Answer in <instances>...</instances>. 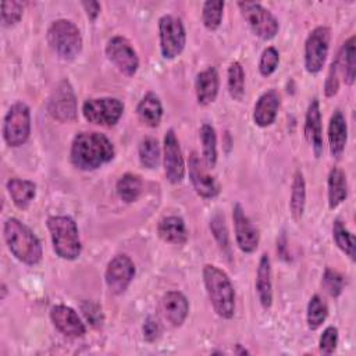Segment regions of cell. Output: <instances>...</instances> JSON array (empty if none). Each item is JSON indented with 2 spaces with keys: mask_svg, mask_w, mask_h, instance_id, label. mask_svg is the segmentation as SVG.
I'll return each instance as SVG.
<instances>
[{
  "mask_svg": "<svg viewBox=\"0 0 356 356\" xmlns=\"http://www.w3.org/2000/svg\"><path fill=\"white\" fill-rule=\"evenodd\" d=\"M47 110L50 115L60 122H71L76 118V99L71 83L64 79L53 90Z\"/></svg>",
  "mask_w": 356,
  "mask_h": 356,
  "instance_id": "11",
  "label": "cell"
},
{
  "mask_svg": "<svg viewBox=\"0 0 356 356\" xmlns=\"http://www.w3.org/2000/svg\"><path fill=\"white\" fill-rule=\"evenodd\" d=\"M356 39L355 36H350L341 47L337 58L334 60L338 74L342 75L346 85H353L355 76H356Z\"/></svg>",
  "mask_w": 356,
  "mask_h": 356,
  "instance_id": "23",
  "label": "cell"
},
{
  "mask_svg": "<svg viewBox=\"0 0 356 356\" xmlns=\"http://www.w3.org/2000/svg\"><path fill=\"white\" fill-rule=\"evenodd\" d=\"M161 309L168 320V323L172 327H179L185 321L188 312H189V303L186 296L182 292L178 291H170L164 293L161 299Z\"/></svg>",
  "mask_w": 356,
  "mask_h": 356,
  "instance_id": "19",
  "label": "cell"
},
{
  "mask_svg": "<svg viewBox=\"0 0 356 356\" xmlns=\"http://www.w3.org/2000/svg\"><path fill=\"white\" fill-rule=\"evenodd\" d=\"M122 113L124 104L115 97L89 99L82 104V114L85 120L102 127L115 125Z\"/></svg>",
  "mask_w": 356,
  "mask_h": 356,
  "instance_id": "8",
  "label": "cell"
},
{
  "mask_svg": "<svg viewBox=\"0 0 356 356\" xmlns=\"http://www.w3.org/2000/svg\"><path fill=\"white\" fill-rule=\"evenodd\" d=\"M346 140H348L346 120L339 110H335L328 124V143H330V153L332 157L338 159L343 153Z\"/></svg>",
  "mask_w": 356,
  "mask_h": 356,
  "instance_id": "21",
  "label": "cell"
},
{
  "mask_svg": "<svg viewBox=\"0 0 356 356\" xmlns=\"http://www.w3.org/2000/svg\"><path fill=\"white\" fill-rule=\"evenodd\" d=\"M196 99L202 106L213 103L218 93V74L214 67H209L197 74L196 82Z\"/></svg>",
  "mask_w": 356,
  "mask_h": 356,
  "instance_id": "22",
  "label": "cell"
},
{
  "mask_svg": "<svg viewBox=\"0 0 356 356\" xmlns=\"http://www.w3.org/2000/svg\"><path fill=\"white\" fill-rule=\"evenodd\" d=\"M160 50L164 58L172 60L179 56L186 43L184 24L174 15H163L159 19Z\"/></svg>",
  "mask_w": 356,
  "mask_h": 356,
  "instance_id": "7",
  "label": "cell"
},
{
  "mask_svg": "<svg viewBox=\"0 0 356 356\" xmlns=\"http://www.w3.org/2000/svg\"><path fill=\"white\" fill-rule=\"evenodd\" d=\"M224 11V1L221 0H209L203 4L202 19L203 25L209 31H216L221 25Z\"/></svg>",
  "mask_w": 356,
  "mask_h": 356,
  "instance_id": "36",
  "label": "cell"
},
{
  "mask_svg": "<svg viewBox=\"0 0 356 356\" xmlns=\"http://www.w3.org/2000/svg\"><path fill=\"white\" fill-rule=\"evenodd\" d=\"M50 47L64 60H74L82 50V36L76 25L68 19H56L47 29Z\"/></svg>",
  "mask_w": 356,
  "mask_h": 356,
  "instance_id": "5",
  "label": "cell"
},
{
  "mask_svg": "<svg viewBox=\"0 0 356 356\" xmlns=\"http://www.w3.org/2000/svg\"><path fill=\"white\" fill-rule=\"evenodd\" d=\"M306 203V184L303 174L300 171L295 172L293 181H292V189H291V199H289V209L292 217L298 221L303 216Z\"/></svg>",
  "mask_w": 356,
  "mask_h": 356,
  "instance_id": "29",
  "label": "cell"
},
{
  "mask_svg": "<svg viewBox=\"0 0 356 356\" xmlns=\"http://www.w3.org/2000/svg\"><path fill=\"white\" fill-rule=\"evenodd\" d=\"M328 316V307L320 295H313L307 305V327L314 331L318 330Z\"/></svg>",
  "mask_w": 356,
  "mask_h": 356,
  "instance_id": "32",
  "label": "cell"
},
{
  "mask_svg": "<svg viewBox=\"0 0 356 356\" xmlns=\"http://www.w3.org/2000/svg\"><path fill=\"white\" fill-rule=\"evenodd\" d=\"M31 134V111L29 107L22 103H14L3 122V136L8 146L18 147L24 145Z\"/></svg>",
  "mask_w": 356,
  "mask_h": 356,
  "instance_id": "6",
  "label": "cell"
},
{
  "mask_svg": "<svg viewBox=\"0 0 356 356\" xmlns=\"http://www.w3.org/2000/svg\"><path fill=\"white\" fill-rule=\"evenodd\" d=\"M203 160L209 168H213L217 163V135L214 128L210 124H203L199 131Z\"/></svg>",
  "mask_w": 356,
  "mask_h": 356,
  "instance_id": "30",
  "label": "cell"
},
{
  "mask_svg": "<svg viewBox=\"0 0 356 356\" xmlns=\"http://www.w3.org/2000/svg\"><path fill=\"white\" fill-rule=\"evenodd\" d=\"M203 281L214 312L222 318H231L235 312V291L229 277L217 266L206 264Z\"/></svg>",
  "mask_w": 356,
  "mask_h": 356,
  "instance_id": "3",
  "label": "cell"
},
{
  "mask_svg": "<svg viewBox=\"0 0 356 356\" xmlns=\"http://www.w3.org/2000/svg\"><path fill=\"white\" fill-rule=\"evenodd\" d=\"M238 7L254 32L256 36H259L263 40L273 39L280 29L277 18L261 4L259 3H250V1H239Z\"/></svg>",
  "mask_w": 356,
  "mask_h": 356,
  "instance_id": "9",
  "label": "cell"
},
{
  "mask_svg": "<svg viewBox=\"0 0 356 356\" xmlns=\"http://www.w3.org/2000/svg\"><path fill=\"white\" fill-rule=\"evenodd\" d=\"M135 275V264L127 254L114 256L106 268L104 280L111 293L120 295L125 292Z\"/></svg>",
  "mask_w": 356,
  "mask_h": 356,
  "instance_id": "13",
  "label": "cell"
},
{
  "mask_svg": "<svg viewBox=\"0 0 356 356\" xmlns=\"http://www.w3.org/2000/svg\"><path fill=\"white\" fill-rule=\"evenodd\" d=\"M323 286L331 296L337 298L343 289V277L339 273L327 268L323 275Z\"/></svg>",
  "mask_w": 356,
  "mask_h": 356,
  "instance_id": "40",
  "label": "cell"
},
{
  "mask_svg": "<svg viewBox=\"0 0 356 356\" xmlns=\"http://www.w3.org/2000/svg\"><path fill=\"white\" fill-rule=\"evenodd\" d=\"M139 120L147 127H157L163 117V106L159 96L153 92L146 93L136 107Z\"/></svg>",
  "mask_w": 356,
  "mask_h": 356,
  "instance_id": "27",
  "label": "cell"
},
{
  "mask_svg": "<svg viewBox=\"0 0 356 356\" xmlns=\"http://www.w3.org/2000/svg\"><path fill=\"white\" fill-rule=\"evenodd\" d=\"M337 343H338V330L335 327L330 325L323 331V334L320 337V341H318L320 352H323L325 355H331L335 350Z\"/></svg>",
  "mask_w": 356,
  "mask_h": 356,
  "instance_id": "41",
  "label": "cell"
},
{
  "mask_svg": "<svg viewBox=\"0 0 356 356\" xmlns=\"http://www.w3.org/2000/svg\"><path fill=\"white\" fill-rule=\"evenodd\" d=\"M107 58L127 76L135 75L139 67V58L131 43L122 36L111 38L106 44Z\"/></svg>",
  "mask_w": 356,
  "mask_h": 356,
  "instance_id": "12",
  "label": "cell"
},
{
  "mask_svg": "<svg viewBox=\"0 0 356 356\" xmlns=\"http://www.w3.org/2000/svg\"><path fill=\"white\" fill-rule=\"evenodd\" d=\"M338 75H339V74H338L337 65H335V63L332 61V63H331V67H330V71H328V75H327V79H325V86H324L325 96L331 97V96H334V95L338 92V88H339Z\"/></svg>",
  "mask_w": 356,
  "mask_h": 356,
  "instance_id": "43",
  "label": "cell"
},
{
  "mask_svg": "<svg viewBox=\"0 0 356 356\" xmlns=\"http://www.w3.org/2000/svg\"><path fill=\"white\" fill-rule=\"evenodd\" d=\"M142 332H143V338L147 342H154L156 339H159L160 334H161V327L160 323L154 318V317H147L143 323L142 327Z\"/></svg>",
  "mask_w": 356,
  "mask_h": 356,
  "instance_id": "42",
  "label": "cell"
},
{
  "mask_svg": "<svg viewBox=\"0 0 356 356\" xmlns=\"http://www.w3.org/2000/svg\"><path fill=\"white\" fill-rule=\"evenodd\" d=\"M280 108V96L274 89L264 92L257 103L254 104L253 110V121L257 127L266 128L271 125L277 117Z\"/></svg>",
  "mask_w": 356,
  "mask_h": 356,
  "instance_id": "20",
  "label": "cell"
},
{
  "mask_svg": "<svg viewBox=\"0 0 356 356\" xmlns=\"http://www.w3.org/2000/svg\"><path fill=\"white\" fill-rule=\"evenodd\" d=\"M331 31L328 26L314 28L305 42V67L310 74H317L323 70L328 47H330Z\"/></svg>",
  "mask_w": 356,
  "mask_h": 356,
  "instance_id": "10",
  "label": "cell"
},
{
  "mask_svg": "<svg viewBox=\"0 0 356 356\" xmlns=\"http://www.w3.org/2000/svg\"><path fill=\"white\" fill-rule=\"evenodd\" d=\"M228 92L234 100H241L245 93V72L238 61L231 63L228 68Z\"/></svg>",
  "mask_w": 356,
  "mask_h": 356,
  "instance_id": "35",
  "label": "cell"
},
{
  "mask_svg": "<svg viewBox=\"0 0 356 356\" xmlns=\"http://www.w3.org/2000/svg\"><path fill=\"white\" fill-rule=\"evenodd\" d=\"M111 140L100 132H79L71 143V163L83 171H92L114 157Z\"/></svg>",
  "mask_w": 356,
  "mask_h": 356,
  "instance_id": "1",
  "label": "cell"
},
{
  "mask_svg": "<svg viewBox=\"0 0 356 356\" xmlns=\"http://www.w3.org/2000/svg\"><path fill=\"white\" fill-rule=\"evenodd\" d=\"M164 172L171 184H179L185 177V161L179 147V142L172 129L164 136Z\"/></svg>",
  "mask_w": 356,
  "mask_h": 356,
  "instance_id": "14",
  "label": "cell"
},
{
  "mask_svg": "<svg viewBox=\"0 0 356 356\" xmlns=\"http://www.w3.org/2000/svg\"><path fill=\"white\" fill-rule=\"evenodd\" d=\"M117 193L125 203L135 202L142 192V179L135 174H124L115 185Z\"/></svg>",
  "mask_w": 356,
  "mask_h": 356,
  "instance_id": "31",
  "label": "cell"
},
{
  "mask_svg": "<svg viewBox=\"0 0 356 356\" xmlns=\"http://www.w3.org/2000/svg\"><path fill=\"white\" fill-rule=\"evenodd\" d=\"M189 178L199 196L211 199L220 193L218 182L213 175L207 172L196 153H192L189 157Z\"/></svg>",
  "mask_w": 356,
  "mask_h": 356,
  "instance_id": "16",
  "label": "cell"
},
{
  "mask_svg": "<svg viewBox=\"0 0 356 356\" xmlns=\"http://www.w3.org/2000/svg\"><path fill=\"white\" fill-rule=\"evenodd\" d=\"M278 63H280V53L277 51V49L273 46L264 49L260 56V61H259L260 74L263 76L271 75L277 70Z\"/></svg>",
  "mask_w": 356,
  "mask_h": 356,
  "instance_id": "38",
  "label": "cell"
},
{
  "mask_svg": "<svg viewBox=\"0 0 356 356\" xmlns=\"http://www.w3.org/2000/svg\"><path fill=\"white\" fill-rule=\"evenodd\" d=\"M50 320L53 325L64 335L78 338L86 331L78 313L65 305H56L50 309Z\"/></svg>",
  "mask_w": 356,
  "mask_h": 356,
  "instance_id": "17",
  "label": "cell"
},
{
  "mask_svg": "<svg viewBox=\"0 0 356 356\" xmlns=\"http://www.w3.org/2000/svg\"><path fill=\"white\" fill-rule=\"evenodd\" d=\"M24 6L19 1H3L1 3V22L4 26H13L22 18Z\"/></svg>",
  "mask_w": 356,
  "mask_h": 356,
  "instance_id": "37",
  "label": "cell"
},
{
  "mask_svg": "<svg viewBox=\"0 0 356 356\" xmlns=\"http://www.w3.org/2000/svg\"><path fill=\"white\" fill-rule=\"evenodd\" d=\"M238 348H239V343H238ZM235 353H239V355H248L249 352L246 349H239V350H235Z\"/></svg>",
  "mask_w": 356,
  "mask_h": 356,
  "instance_id": "46",
  "label": "cell"
},
{
  "mask_svg": "<svg viewBox=\"0 0 356 356\" xmlns=\"http://www.w3.org/2000/svg\"><path fill=\"white\" fill-rule=\"evenodd\" d=\"M305 138L310 143L314 156L320 157L323 153V125L321 113L317 99H313L307 107L305 120Z\"/></svg>",
  "mask_w": 356,
  "mask_h": 356,
  "instance_id": "18",
  "label": "cell"
},
{
  "mask_svg": "<svg viewBox=\"0 0 356 356\" xmlns=\"http://www.w3.org/2000/svg\"><path fill=\"white\" fill-rule=\"evenodd\" d=\"M210 229L218 243V246L221 248V250L227 252L229 250V245H228V232H227V227H225V221L224 217L221 214H216L211 220H210Z\"/></svg>",
  "mask_w": 356,
  "mask_h": 356,
  "instance_id": "39",
  "label": "cell"
},
{
  "mask_svg": "<svg viewBox=\"0 0 356 356\" xmlns=\"http://www.w3.org/2000/svg\"><path fill=\"white\" fill-rule=\"evenodd\" d=\"M232 218L238 248L245 253H253L259 245V231L248 218L239 203L232 209Z\"/></svg>",
  "mask_w": 356,
  "mask_h": 356,
  "instance_id": "15",
  "label": "cell"
},
{
  "mask_svg": "<svg viewBox=\"0 0 356 356\" xmlns=\"http://www.w3.org/2000/svg\"><path fill=\"white\" fill-rule=\"evenodd\" d=\"M332 236L337 243V246L349 256L350 260H355V236L348 228L343 225L342 221L335 220L332 225Z\"/></svg>",
  "mask_w": 356,
  "mask_h": 356,
  "instance_id": "33",
  "label": "cell"
},
{
  "mask_svg": "<svg viewBox=\"0 0 356 356\" xmlns=\"http://www.w3.org/2000/svg\"><path fill=\"white\" fill-rule=\"evenodd\" d=\"M82 7L90 21H95L100 14V3L97 1H82Z\"/></svg>",
  "mask_w": 356,
  "mask_h": 356,
  "instance_id": "45",
  "label": "cell"
},
{
  "mask_svg": "<svg viewBox=\"0 0 356 356\" xmlns=\"http://www.w3.org/2000/svg\"><path fill=\"white\" fill-rule=\"evenodd\" d=\"M328 207L335 209L338 207L348 196V184H346V175L345 172L334 167L328 174Z\"/></svg>",
  "mask_w": 356,
  "mask_h": 356,
  "instance_id": "28",
  "label": "cell"
},
{
  "mask_svg": "<svg viewBox=\"0 0 356 356\" xmlns=\"http://www.w3.org/2000/svg\"><path fill=\"white\" fill-rule=\"evenodd\" d=\"M47 228L51 236L56 254L64 260L79 257L82 245L76 222L68 216H53L47 218Z\"/></svg>",
  "mask_w": 356,
  "mask_h": 356,
  "instance_id": "4",
  "label": "cell"
},
{
  "mask_svg": "<svg viewBox=\"0 0 356 356\" xmlns=\"http://www.w3.org/2000/svg\"><path fill=\"white\" fill-rule=\"evenodd\" d=\"M159 236L168 243L184 245L188 241V229L181 217L168 216L164 217L157 227Z\"/></svg>",
  "mask_w": 356,
  "mask_h": 356,
  "instance_id": "25",
  "label": "cell"
},
{
  "mask_svg": "<svg viewBox=\"0 0 356 356\" xmlns=\"http://www.w3.org/2000/svg\"><path fill=\"white\" fill-rule=\"evenodd\" d=\"M1 299H4V296H6V292H7V288H6V285L4 284H1Z\"/></svg>",
  "mask_w": 356,
  "mask_h": 356,
  "instance_id": "47",
  "label": "cell"
},
{
  "mask_svg": "<svg viewBox=\"0 0 356 356\" xmlns=\"http://www.w3.org/2000/svg\"><path fill=\"white\" fill-rule=\"evenodd\" d=\"M4 241L15 259L36 266L42 260V245L38 236L19 220L8 218L3 227Z\"/></svg>",
  "mask_w": 356,
  "mask_h": 356,
  "instance_id": "2",
  "label": "cell"
},
{
  "mask_svg": "<svg viewBox=\"0 0 356 356\" xmlns=\"http://www.w3.org/2000/svg\"><path fill=\"white\" fill-rule=\"evenodd\" d=\"M82 312H83V314L86 316V318H88V321H90V324H93V325H96V324H99L100 321H102V310H100V307L97 306V305H95V303H92V302H85V303H82Z\"/></svg>",
  "mask_w": 356,
  "mask_h": 356,
  "instance_id": "44",
  "label": "cell"
},
{
  "mask_svg": "<svg viewBox=\"0 0 356 356\" xmlns=\"http://www.w3.org/2000/svg\"><path fill=\"white\" fill-rule=\"evenodd\" d=\"M7 191L11 196L13 203L21 209L25 210L29 207L32 200L36 195V185L32 181L21 179V178H11L7 181Z\"/></svg>",
  "mask_w": 356,
  "mask_h": 356,
  "instance_id": "26",
  "label": "cell"
},
{
  "mask_svg": "<svg viewBox=\"0 0 356 356\" xmlns=\"http://www.w3.org/2000/svg\"><path fill=\"white\" fill-rule=\"evenodd\" d=\"M256 291L259 300L264 309H268L273 303V285H271V264L268 254L263 253L256 273Z\"/></svg>",
  "mask_w": 356,
  "mask_h": 356,
  "instance_id": "24",
  "label": "cell"
},
{
  "mask_svg": "<svg viewBox=\"0 0 356 356\" xmlns=\"http://www.w3.org/2000/svg\"><path fill=\"white\" fill-rule=\"evenodd\" d=\"M139 160L146 168H156L160 161V147L154 138H145L139 143Z\"/></svg>",
  "mask_w": 356,
  "mask_h": 356,
  "instance_id": "34",
  "label": "cell"
}]
</instances>
